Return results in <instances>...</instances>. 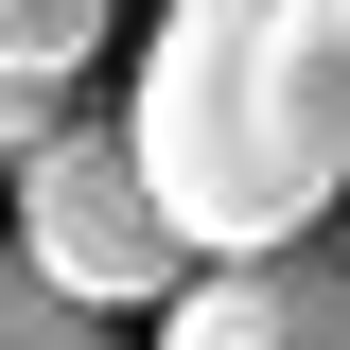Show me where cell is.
Listing matches in <instances>:
<instances>
[{
    "label": "cell",
    "instance_id": "1",
    "mask_svg": "<svg viewBox=\"0 0 350 350\" xmlns=\"http://www.w3.org/2000/svg\"><path fill=\"white\" fill-rule=\"evenodd\" d=\"M193 262H262L350 193V0H175L123 105Z\"/></svg>",
    "mask_w": 350,
    "mask_h": 350
},
{
    "label": "cell",
    "instance_id": "2",
    "mask_svg": "<svg viewBox=\"0 0 350 350\" xmlns=\"http://www.w3.org/2000/svg\"><path fill=\"white\" fill-rule=\"evenodd\" d=\"M18 245H36L88 315H175L193 280H211V262H193V228L158 211V175H140L123 123H70L36 175H18Z\"/></svg>",
    "mask_w": 350,
    "mask_h": 350
},
{
    "label": "cell",
    "instance_id": "3",
    "mask_svg": "<svg viewBox=\"0 0 350 350\" xmlns=\"http://www.w3.org/2000/svg\"><path fill=\"white\" fill-rule=\"evenodd\" d=\"M158 350H350V245H262V262H211V280L158 315Z\"/></svg>",
    "mask_w": 350,
    "mask_h": 350
},
{
    "label": "cell",
    "instance_id": "4",
    "mask_svg": "<svg viewBox=\"0 0 350 350\" xmlns=\"http://www.w3.org/2000/svg\"><path fill=\"white\" fill-rule=\"evenodd\" d=\"M0 350H105V315H88L70 280L18 245V228H0Z\"/></svg>",
    "mask_w": 350,
    "mask_h": 350
},
{
    "label": "cell",
    "instance_id": "5",
    "mask_svg": "<svg viewBox=\"0 0 350 350\" xmlns=\"http://www.w3.org/2000/svg\"><path fill=\"white\" fill-rule=\"evenodd\" d=\"M88 53H105V0H0V70L18 88H70Z\"/></svg>",
    "mask_w": 350,
    "mask_h": 350
},
{
    "label": "cell",
    "instance_id": "6",
    "mask_svg": "<svg viewBox=\"0 0 350 350\" xmlns=\"http://www.w3.org/2000/svg\"><path fill=\"white\" fill-rule=\"evenodd\" d=\"M53 140H70V105H53V88H18V70H0V193H18V175H36Z\"/></svg>",
    "mask_w": 350,
    "mask_h": 350
}]
</instances>
